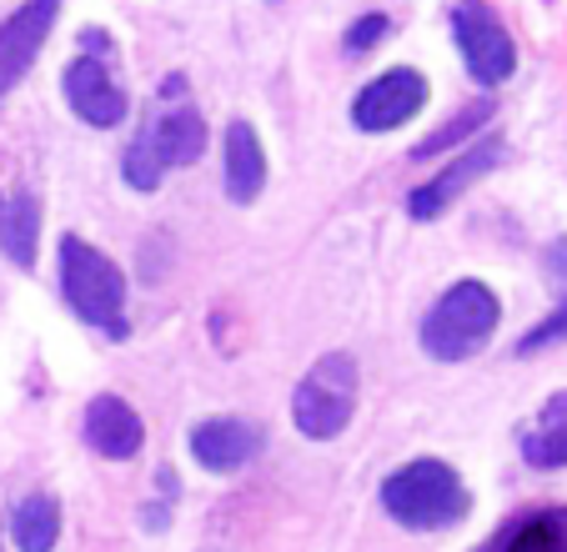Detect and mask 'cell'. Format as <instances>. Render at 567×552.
Returning <instances> with one entry per match:
<instances>
[{"label":"cell","instance_id":"cell-14","mask_svg":"<svg viewBox=\"0 0 567 552\" xmlns=\"http://www.w3.org/2000/svg\"><path fill=\"white\" fill-rule=\"evenodd\" d=\"M523 457L543 472L567 468V392H557L543 402L537 422L523 432Z\"/></svg>","mask_w":567,"mask_h":552},{"label":"cell","instance_id":"cell-16","mask_svg":"<svg viewBox=\"0 0 567 552\" xmlns=\"http://www.w3.org/2000/svg\"><path fill=\"white\" fill-rule=\"evenodd\" d=\"M11 538L21 552H51L55 538H61V502H55L51 492L21 498L11 512Z\"/></svg>","mask_w":567,"mask_h":552},{"label":"cell","instance_id":"cell-15","mask_svg":"<svg viewBox=\"0 0 567 552\" xmlns=\"http://www.w3.org/2000/svg\"><path fill=\"white\" fill-rule=\"evenodd\" d=\"M35 246H41V206L31 192H16L11 202H0V252L16 266H35Z\"/></svg>","mask_w":567,"mask_h":552},{"label":"cell","instance_id":"cell-3","mask_svg":"<svg viewBox=\"0 0 567 552\" xmlns=\"http://www.w3.org/2000/svg\"><path fill=\"white\" fill-rule=\"evenodd\" d=\"M61 287L86 327L126 337V276L106 252L81 236H61Z\"/></svg>","mask_w":567,"mask_h":552},{"label":"cell","instance_id":"cell-1","mask_svg":"<svg viewBox=\"0 0 567 552\" xmlns=\"http://www.w3.org/2000/svg\"><path fill=\"white\" fill-rule=\"evenodd\" d=\"M382 508L412 532H437V528H452V522L467 518L472 498L447 462L417 457V462L396 468L392 478L382 482Z\"/></svg>","mask_w":567,"mask_h":552},{"label":"cell","instance_id":"cell-4","mask_svg":"<svg viewBox=\"0 0 567 552\" xmlns=\"http://www.w3.org/2000/svg\"><path fill=\"white\" fill-rule=\"evenodd\" d=\"M357 387H362V372L347 351H327V357L311 361V372L297 382V397H291V422H297L301 437L311 442H332L337 432H347L357 412Z\"/></svg>","mask_w":567,"mask_h":552},{"label":"cell","instance_id":"cell-5","mask_svg":"<svg viewBox=\"0 0 567 552\" xmlns=\"http://www.w3.org/2000/svg\"><path fill=\"white\" fill-rule=\"evenodd\" d=\"M202 151H206V121L192 106H176L166 116H151V126H141V136L131 141L126 161H121V176L136 192H156L166 171L202 161Z\"/></svg>","mask_w":567,"mask_h":552},{"label":"cell","instance_id":"cell-10","mask_svg":"<svg viewBox=\"0 0 567 552\" xmlns=\"http://www.w3.org/2000/svg\"><path fill=\"white\" fill-rule=\"evenodd\" d=\"M61 85H65L71 111L86 121V126L106 131V126H121V121H126V91L111 81L106 61H96V55H75V61L65 65Z\"/></svg>","mask_w":567,"mask_h":552},{"label":"cell","instance_id":"cell-17","mask_svg":"<svg viewBox=\"0 0 567 552\" xmlns=\"http://www.w3.org/2000/svg\"><path fill=\"white\" fill-rule=\"evenodd\" d=\"M487 552H567V508H547L513 522Z\"/></svg>","mask_w":567,"mask_h":552},{"label":"cell","instance_id":"cell-12","mask_svg":"<svg viewBox=\"0 0 567 552\" xmlns=\"http://www.w3.org/2000/svg\"><path fill=\"white\" fill-rule=\"evenodd\" d=\"M261 447V432L241 417H206L202 427L192 432V457L202 462L206 472H236L247 468Z\"/></svg>","mask_w":567,"mask_h":552},{"label":"cell","instance_id":"cell-19","mask_svg":"<svg viewBox=\"0 0 567 552\" xmlns=\"http://www.w3.org/2000/svg\"><path fill=\"white\" fill-rule=\"evenodd\" d=\"M553 341H567V301L553 311V317L543 321V327H533V331H527V337L517 341V351H523V357H527V351H543V347H553Z\"/></svg>","mask_w":567,"mask_h":552},{"label":"cell","instance_id":"cell-20","mask_svg":"<svg viewBox=\"0 0 567 552\" xmlns=\"http://www.w3.org/2000/svg\"><path fill=\"white\" fill-rule=\"evenodd\" d=\"M382 35H386V16H362V21H352V31H347V51L362 55V51H372Z\"/></svg>","mask_w":567,"mask_h":552},{"label":"cell","instance_id":"cell-6","mask_svg":"<svg viewBox=\"0 0 567 552\" xmlns=\"http://www.w3.org/2000/svg\"><path fill=\"white\" fill-rule=\"evenodd\" d=\"M452 41L462 51V65L477 85H503L517 71V45L507 35V25L497 21L482 0H462L452 11Z\"/></svg>","mask_w":567,"mask_h":552},{"label":"cell","instance_id":"cell-2","mask_svg":"<svg viewBox=\"0 0 567 552\" xmlns=\"http://www.w3.org/2000/svg\"><path fill=\"white\" fill-rule=\"evenodd\" d=\"M497 317H503V301L493 297V287L467 276V282L442 292L432 301V311L422 317V347L437 361H467L493 341Z\"/></svg>","mask_w":567,"mask_h":552},{"label":"cell","instance_id":"cell-18","mask_svg":"<svg viewBox=\"0 0 567 552\" xmlns=\"http://www.w3.org/2000/svg\"><path fill=\"white\" fill-rule=\"evenodd\" d=\"M487 121H493V101H477V106H467L462 111V116H452L447 126L437 131V136H427L417 146V156H437V151H447V146H457L462 136H472V131H482L487 126Z\"/></svg>","mask_w":567,"mask_h":552},{"label":"cell","instance_id":"cell-13","mask_svg":"<svg viewBox=\"0 0 567 552\" xmlns=\"http://www.w3.org/2000/svg\"><path fill=\"white\" fill-rule=\"evenodd\" d=\"M267 186V151L251 121H231L226 131V196L236 206H251Z\"/></svg>","mask_w":567,"mask_h":552},{"label":"cell","instance_id":"cell-8","mask_svg":"<svg viewBox=\"0 0 567 552\" xmlns=\"http://www.w3.org/2000/svg\"><path fill=\"white\" fill-rule=\"evenodd\" d=\"M61 6L65 0H25L21 11H11L0 21V96L25 81V71H31L35 55H41Z\"/></svg>","mask_w":567,"mask_h":552},{"label":"cell","instance_id":"cell-7","mask_svg":"<svg viewBox=\"0 0 567 552\" xmlns=\"http://www.w3.org/2000/svg\"><path fill=\"white\" fill-rule=\"evenodd\" d=\"M427 106V75L412 71V65H392V71H382L377 81H367L362 91H357L352 101V121L362 131H396L408 126L417 111Z\"/></svg>","mask_w":567,"mask_h":552},{"label":"cell","instance_id":"cell-11","mask_svg":"<svg viewBox=\"0 0 567 552\" xmlns=\"http://www.w3.org/2000/svg\"><path fill=\"white\" fill-rule=\"evenodd\" d=\"M86 442L96 447L106 462H131L146 442V422L136 417V407L121 402V397L101 392L86 402Z\"/></svg>","mask_w":567,"mask_h":552},{"label":"cell","instance_id":"cell-9","mask_svg":"<svg viewBox=\"0 0 567 552\" xmlns=\"http://www.w3.org/2000/svg\"><path fill=\"white\" fill-rule=\"evenodd\" d=\"M503 151H507V146H503V136H487V141H477V146H472L467 156H457V161H452L447 171H437V176H432V181H422L417 192L408 196V212L417 216V222H432V216H442L452 202H457L462 192H467L472 181H482V176H487V171L497 166V161H503Z\"/></svg>","mask_w":567,"mask_h":552}]
</instances>
